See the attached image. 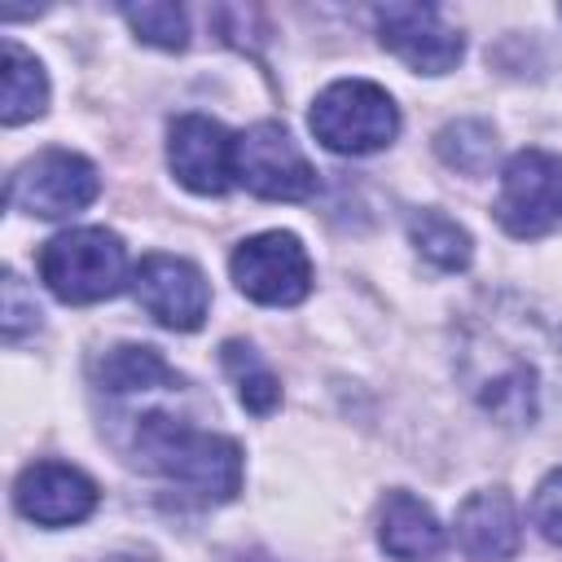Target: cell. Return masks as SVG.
<instances>
[{
    "mask_svg": "<svg viewBox=\"0 0 562 562\" xmlns=\"http://www.w3.org/2000/svg\"><path fill=\"white\" fill-rule=\"evenodd\" d=\"M496 220L514 237H549L562 228V158L549 149H522L501 171Z\"/></svg>",
    "mask_w": 562,
    "mask_h": 562,
    "instance_id": "cell-5",
    "label": "cell"
},
{
    "mask_svg": "<svg viewBox=\"0 0 562 562\" xmlns=\"http://www.w3.org/2000/svg\"><path fill=\"white\" fill-rule=\"evenodd\" d=\"M40 281L61 303H101L127 281V250L105 228H66L40 250Z\"/></svg>",
    "mask_w": 562,
    "mask_h": 562,
    "instance_id": "cell-3",
    "label": "cell"
},
{
    "mask_svg": "<svg viewBox=\"0 0 562 562\" xmlns=\"http://www.w3.org/2000/svg\"><path fill=\"white\" fill-rule=\"evenodd\" d=\"M378 35L382 44L422 75H443L461 61V35L443 22L435 4H382L378 9Z\"/></svg>",
    "mask_w": 562,
    "mask_h": 562,
    "instance_id": "cell-11",
    "label": "cell"
},
{
    "mask_svg": "<svg viewBox=\"0 0 562 562\" xmlns=\"http://www.w3.org/2000/svg\"><path fill=\"white\" fill-rule=\"evenodd\" d=\"M224 369L237 386V400L255 413V417H268L277 404H281V382L277 373L255 356V347L246 342H224Z\"/></svg>",
    "mask_w": 562,
    "mask_h": 562,
    "instance_id": "cell-18",
    "label": "cell"
},
{
    "mask_svg": "<svg viewBox=\"0 0 562 562\" xmlns=\"http://www.w3.org/2000/svg\"><path fill=\"white\" fill-rule=\"evenodd\" d=\"M408 237L422 250V259H430L443 272H461L470 263V255H474L470 250V233L457 220H448L443 211H417L408 220Z\"/></svg>",
    "mask_w": 562,
    "mask_h": 562,
    "instance_id": "cell-17",
    "label": "cell"
},
{
    "mask_svg": "<svg viewBox=\"0 0 562 562\" xmlns=\"http://www.w3.org/2000/svg\"><path fill=\"white\" fill-rule=\"evenodd\" d=\"M40 325V307H35V299H26V285L13 277V272H4V338L9 342H18L26 329H35Z\"/></svg>",
    "mask_w": 562,
    "mask_h": 562,
    "instance_id": "cell-21",
    "label": "cell"
},
{
    "mask_svg": "<svg viewBox=\"0 0 562 562\" xmlns=\"http://www.w3.org/2000/svg\"><path fill=\"white\" fill-rule=\"evenodd\" d=\"M237 180L268 202H303L316 193V167L281 123H255L237 136Z\"/></svg>",
    "mask_w": 562,
    "mask_h": 562,
    "instance_id": "cell-8",
    "label": "cell"
},
{
    "mask_svg": "<svg viewBox=\"0 0 562 562\" xmlns=\"http://www.w3.org/2000/svg\"><path fill=\"white\" fill-rule=\"evenodd\" d=\"M228 268H233L237 290L268 307H290V303L307 299V290H312V259L294 233L246 237L233 250Z\"/></svg>",
    "mask_w": 562,
    "mask_h": 562,
    "instance_id": "cell-7",
    "label": "cell"
},
{
    "mask_svg": "<svg viewBox=\"0 0 562 562\" xmlns=\"http://www.w3.org/2000/svg\"><path fill=\"white\" fill-rule=\"evenodd\" d=\"M531 518H536V527L544 531V540L562 544V470H553V474H549V479L536 487Z\"/></svg>",
    "mask_w": 562,
    "mask_h": 562,
    "instance_id": "cell-22",
    "label": "cell"
},
{
    "mask_svg": "<svg viewBox=\"0 0 562 562\" xmlns=\"http://www.w3.org/2000/svg\"><path fill=\"white\" fill-rule=\"evenodd\" d=\"M132 290L158 325L180 329V334L198 329L206 321V307H211L206 277L189 259H176V255H145L136 277H132Z\"/></svg>",
    "mask_w": 562,
    "mask_h": 562,
    "instance_id": "cell-10",
    "label": "cell"
},
{
    "mask_svg": "<svg viewBox=\"0 0 562 562\" xmlns=\"http://www.w3.org/2000/svg\"><path fill=\"white\" fill-rule=\"evenodd\" d=\"M123 18L145 44H158V48L189 44V22H184V9H176V4H127Z\"/></svg>",
    "mask_w": 562,
    "mask_h": 562,
    "instance_id": "cell-20",
    "label": "cell"
},
{
    "mask_svg": "<svg viewBox=\"0 0 562 562\" xmlns=\"http://www.w3.org/2000/svg\"><path fill=\"white\" fill-rule=\"evenodd\" d=\"M4 105H0V119L9 127L44 114L48 105V79H44V66L18 44V40H4Z\"/></svg>",
    "mask_w": 562,
    "mask_h": 562,
    "instance_id": "cell-16",
    "label": "cell"
},
{
    "mask_svg": "<svg viewBox=\"0 0 562 562\" xmlns=\"http://www.w3.org/2000/svg\"><path fill=\"white\" fill-rule=\"evenodd\" d=\"M167 162L184 189L220 198L237 180V136L206 114H180L167 136Z\"/></svg>",
    "mask_w": 562,
    "mask_h": 562,
    "instance_id": "cell-9",
    "label": "cell"
},
{
    "mask_svg": "<svg viewBox=\"0 0 562 562\" xmlns=\"http://www.w3.org/2000/svg\"><path fill=\"white\" fill-rule=\"evenodd\" d=\"M457 378L496 422H544L562 408V321L518 294L479 299L457 325Z\"/></svg>",
    "mask_w": 562,
    "mask_h": 562,
    "instance_id": "cell-1",
    "label": "cell"
},
{
    "mask_svg": "<svg viewBox=\"0 0 562 562\" xmlns=\"http://www.w3.org/2000/svg\"><path fill=\"white\" fill-rule=\"evenodd\" d=\"M307 123L316 140L334 154H373L395 140L400 110L386 97V88L369 79H338L312 101Z\"/></svg>",
    "mask_w": 562,
    "mask_h": 562,
    "instance_id": "cell-4",
    "label": "cell"
},
{
    "mask_svg": "<svg viewBox=\"0 0 562 562\" xmlns=\"http://www.w3.org/2000/svg\"><path fill=\"white\" fill-rule=\"evenodd\" d=\"M101 193V176L83 154L70 149H44L35 158H26L13 176H9V206L40 215V220H61L83 211L92 198Z\"/></svg>",
    "mask_w": 562,
    "mask_h": 562,
    "instance_id": "cell-6",
    "label": "cell"
},
{
    "mask_svg": "<svg viewBox=\"0 0 562 562\" xmlns=\"http://www.w3.org/2000/svg\"><path fill=\"white\" fill-rule=\"evenodd\" d=\"M97 386L105 395H119V400H136V395H158V391H180V373L154 351V347H136V342H123V347H110L101 360H97Z\"/></svg>",
    "mask_w": 562,
    "mask_h": 562,
    "instance_id": "cell-15",
    "label": "cell"
},
{
    "mask_svg": "<svg viewBox=\"0 0 562 562\" xmlns=\"http://www.w3.org/2000/svg\"><path fill=\"white\" fill-rule=\"evenodd\" d=\"M378 540L395 562H435L443 553V527L413 492H386L378 514Z\"/></svg>",
    "mask_w": 562,
    "mask_h": 562,
    "instance_id": "cell-14",
    "label": "cell"
},
{
    "mask_svg": "<svg viewBox=\"0 0 562 562\" xmlns=\"http://www.w3.org/2000/svg\"><path fill=\"white\" fill-rule=\"evenodd\" d=\"M439 158L457 171H470V176H483L492 154H496V140H492V127L479 123V119H457L439 132Z\"/></svg>",
    "mask_w": 562,
    "mask_h": 562,
    "instance_id": "cell-19",
    "label": "cell"
},
{
    "mask_svg": "<svg viewBox=\"0 0 562 562\" xmlns=\"http://www.w3.org/2000/svg\"><path fill=\"white\" fill-rule=\"evenodd\" d=\"M13 501L40 527H70L97 509V483L66 461H35L18 474Z\"/></svg>",
    "mask_w": 562,
    "mask_h": 562,
    "instance_id": "cell-12",
    "label": "cell"
},
{
    "mask_svg": "<svg viewBox=\"0 0 562 562\" xmlns=\"http://www.w3.org/2000/svg\"><path fill=\"white\" fill-rule=\"evenodd\" d=\"M101 562H149V558H101Z\"/></svg>",
    "mask_w": 562,
    "mask_h": 562,
    "instance_id": "cell-23",
    "label": "cell"
},
{
    "mask_svg": "<svg viewBox=\"0 0 562 562\" xmlns=\"http://www.w3.org/2000/svg\"><path fill=\"white\" fill-rule=\"evenodd\" d=\"M132 457L198 505H224L241 487V448L167 408L132 417Z\"/></svg>",
    "mask_w": 562,
    "mask_h": 562,
    "instance_id": "cell-2",
    "label": "cell"
},
{
    "mask_svg": "<svg viewBox=\"0 0 562 562\" xmlns=\"http://www.w3.org/2000/svg\"><path fill=\"white\" fill-rule=\"evenodd\" d=\"M457 544L470 562H505L518 549V509L509 492H474L457 509Z\"/></svg>",
    "mask_w": 562,
    "mask_h": 562,
    "instance_id": "cell-13",
    "label": "cell"
}]
</instances>
